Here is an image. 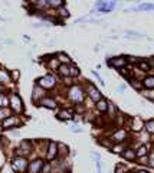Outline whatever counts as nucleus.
<instances>
[{
    "instance_id": "6e6552de",
    "label": "nucleus",
    "mask_w": 154,
    "mask_h": 173,
    "mask_svg": "<svg viewBox=\"0 0 154 173\" xmlns=\"http://www.w3.org/2000/svg\"><path fill=\"white\" fill-rule=\"evenodd\" d=\"M125 137H127V133L124 131V130H120V131H117L115 134H114L111 140L115 141V143H121L122 140H125Z\"/></svg>"
},
{
    "instance_id": "a211bd4d",
    "label": "nucleus",
    "mask_w": 154,
    "mask_h": 173,
    "mask_svg": "<svg viewBox=\"0 0 154 173\" xmlns=\"http://www.w3.org/2000/svg\"><path fill=\"white\" fill-rule=\"evenodd\" d=\"M58 117H59L61 120H69V118H71V113H69V111H61V113L58 114Z\"/></svg>"
},
{
    "instance_id": "f3484780",
    "label": "nucleus",
    "mask_w": 154,
    "mask_h": 173,
    "mask_svg": "<svg viewBox=\"0 0 154 173\" xmlns=\"http://www.w3.org/2000/svg\"><path fill=\"white\" fill-rule=\"evenodd\" d=\"M107 108H108V104H107L105 99H99L98 101V110H101V111H107Z\"/></svg>"
},
{
    "instance_id": "2f4dec72",
    "label": "nucleus",
    "mask_w": 154,
    "mask_h": 173,
    "mask_svg": "<svg viewBox=\"0 0 154 173\" xmlns=\"http://www.w3.org/2000/svg\"><path fill=\"white\" fill-rule=\"evenodd\" d=\"M146 95L147 97H150V98H154V92H147Z\"/></svg>"
},
{
    "instance_id": "423d86ee",
    "label": "nucleus",
    "mask_w": 154,
    "mask_h": 173,
    "mask_svg": "<svg viewBox=\"0 0 154 173\" xmlns=\"http://www.w3.org/2000/svg\"><path fill=\"white\" fill-rule=\"evenodd\" d=\"M88 92H89V95H91V98L94 99V101H99V99H101V92H99L94 85H89Z\"/></svg>"
},
{
    "instance_id": "2eb2a0df",
    "label": "nucleus",
    "mask_w": 154,
    "mask_h": 173,
    "mask_svg": "<svg viewBox=\"0 0 154 173\" xmlns=\"http://www.w3.org/2000/svg\"><path fill=\"white\" fill-rule=\"evenodd\" d=\"M144 87L154 88V76H147L146 79H144Z\"/></svg>"
},
{
    "instance_id": "ddd939ff",
    "label": "nucleus",
    "mask_w": 154,
    "mask_h": 173,
    "mask_svg": "<svg viewBox=\"0 0 154 173\" xmlns=\"http://www.w3.org/2000/svg\"><path fill=\"white\" fill-rule=\"evenodd\" d=\"M43 95V88L42 87H39V85H36L35 87V90H33V98H39V97H42Z\"/></svg>"
},
{
    "instance_id": "bb28decb",
    "label": "nucleus",
    "mask_w": 154,
    "mask_h": 173,
    "mask_svg": "<svg viewBox=\"0 0 154 173\" xmlns=\"http://www.w3.org/2000/svg\"><path fill=\"white\" fill-rule=\"evenodd\" d=\"M49 66H50V68H56V66H59V62H58L56 59H52V61L49 62Z\"/></svg>"
},
{
    "instance_id": "f8f14e48",
    "label": "nucleus",
    "mask_w": 154,
    "mask_h": 173,
    "mask_svg": "<svg viewBox=\"0 0 154 173\" xmlns=\"http://www.w3.org/2000/svg\"><path fill=\"white\" fill-rule=\"evenodd\" d=\"M122 156H124V159H127V160H133V159H135V151L128 148V150H125V151L122 153Z\"/></svg>"
},
{
    "instance_id": "6ab92c4d",
    "label": "nucleus",
    "mask_w": 154,
    "mask_h": 173,
    "mask_svg": "<svg viewBox=\"0 0 154 173\" xmlns=\"http://www.w3.org/2000/svg\"><path fill=\"white\" fill-rule=\"evenodd\" d=\"M10 117V111L7 108H0V118H7Z\"/></svg>"
},
{
    "instance_id": "b1692460",
    "label": "nucleus",
    "mask_w": 154,
    "mask_h": 173,
    "mask_svg": "<svg viewBox=\"0 0 154 173\" xmlns=\"http://www.w3.org/2000/svg\"><path fill=\"white\" fill-rule=\"evenodd\" d=\"M69 72H71V75L75 76V75H79V69H78L76 66H71V68H69Z\"/></svg>"
},
{
    "instance_id": "c85d7f7f",
    "label": "nucleus",
    "mask_w": 154,
    "mask_h": 173,
    "mask_svg": "<svg viewBox=\"0 0 154 173\" xmlns=\"http://www.w3.org/2000/svg\"><path fill=\"white\" fill-rule=\"evenodd\" d=\"M48 4H50V6H62V1H49Z\"/></svg>"
},
{
    "instance_id": "f257e3e1",
    "label": "nucleus",
    "mask_w": 154,
    "mask_h": 173,
    "mask_svg": "<svg viewBox=\"0 0 154 173\" xmlns=\"http://www.w3.org/2000/svg\"><path fill=\"white\" fill-rule=\"evenodd\" d=\"M55 82H56V79H55L53 75H46V76H43L38 81V85L42 88H52L55 85Z\"/></svg>"
},
{
    "instance_id": "a878e982",
    "label": "nucleus",
    "mask_w": 154,
    "mask_h": 173,
    "mask_svg": "<svg viewBox=\"0 0 154 173\" xmlns=\"http://www.w3.org/2000/svg\"><path fill=\"white\" fill-rule=\"evenodd\" d=\"M6 81H7V75L3 71H0V82H6Z\"/></svg>"
},
{
    "instance_id": "473e14b6",
    "label": "nucleus",
    "mask_w": 154,
    "mask_h": 173,
    "mask_svg": "<svg viewBox=\"0 0 154 173\" xmlns=\"http://www.w3.org/2000/svg\"><path fill=\"white\" fill-rule=\"evenodd\" d=\"M138 173H148V172H146V170H141V172H138Z\"/></svg>"
},
{
    "instance_id": "412c9836",
    "label": "nucleus",
    "mask_w": 154,
    "mask_h": 173,
    "mask_svg": "<svg viewBox=\"0 0 154 173\" xmlns=\"http://www.w3.org/2000/svg\"><path fill=\"white\" fill-rule=\"evenodd\" d=\"M58 58H59V61H61V62H66V64H69V62H71V59H69L68 55H65V53H59Z\"/></svg>"
},
{
    "instance_id": "5701e85b",
    "label": "nucleus",
    "mask_w": 154,
    "mask_h": 173,
    "mask_svg": "<svg viewBox=\"0 0 154 173\" xmlns=\"http://www.w3.org/2000/svg\"><path fill=\"white\" fill-rule=\"evenodd\" d=\"M146 128L150 133H154V121H148V123L146 124Z\"/></svg>"
},
{
    "instance_id": "20e7f679",
    "label": "nucleus",
    "mask_w": 154,
    "mask_h": 173,
    "mask_svg": "<svg viewBox=\"0 0 154 173\" xmlns=\"http://www.w3.org/2000/svg\"><path fill=\"white\" fill-rule=\"evenodd\" d=\"M26 167H27V162H26V159L23 157H17L15 159V162H13V169L15 170H20V172H24L26 170Z\"/></svg>"
},
{
    "instance_id": "4468645a",
    "label": "nucleus",
    "mask_w": 154,
    "mask_h": 173,
    "mask_svg": "<svg viewBox=\"0 0 154 173\" xmlns=\"http://www.w3.org/2000/svg\"><path fill=\"white\" fill-rule=\"evenodd\" d=\"M15 123H17L16 117H10L7 120H4V123H3V128H9L10 125H13Z\"/></svg>"
},
{
    "instance_id": "cd10ccee",
    "label": "nucleus",
    "mask_w": 154,
    "mask_h": 173,
    "mask_svg": "<svg viewBox=\"0 0 154 173\" xmlns=\"http://www.w3.org/2000/svg\"><path fill=\"white\" fill-rule=\"evenodd\" d=\"M49 170H50V166H49V163H46L45 166H42V173H48Z\"/></svg>"
},
{
    "instance_id": "aec40b11",
    "label": "nucleus",
    "mask_w": 154,
    "mask_h": 173,
    "mask_svg": "<svg viewBox=\"0 0 154 173\" xmlns=\"http://www.w3.org/2000/svg\"><path fill=\"white\" fill-rule=\"evenodd\" d=\"M146 154H147V147H146V146H141V147L138 148V151L135 153V156H138V157L146 156Z\"/></svg>"
},
{
    "instance_id": "1a4fd4ad",
    "label": "nucleus",
    "mask_w": 154,
    "mask_h": 173,
    "mask_svg": "<svg viewBox=\"0 0 154 173\" xmlns=\"http://www.w3.org/2000/svg\"><path fill=\"white\" fill-rule=\"evenodd\" d=\"M56 153H58V144H56V143H53V141H50V143H49L48 159H49V160H50V159H53Z\"/></svg>"
},
{
    "instance_id": "4be33fe9",
    "label": "nucleus",
    "mask_w": 154,
    "mask_h": 173,
    "mask_svg": "<svg viewBox=\"0 0 154 173\" xmlns=\"http://www.w3.org/2000/svg\"><path fill=\"white\" fill-rule=\"evenodd\" d=\"M138 68L143 69V71H148V69H150V65H148L147 62H140V64H138Z\"/></svg>"
},
{
    "instance_id": "9d476101",
    "label": "nucleus",
    "mask_w": 154,
    "mask_h": 173,
    "mask_svg": "<svg viewBox=\"0 0 154 173\" xmlns=\"http://www.w3.org/2000/svg\"><path fill=\"white\" fill-rule=\"evenodd\" d=\"M42 166H43V162H42V160H35L32 165H30V167H29V172L30 173H38Z\"/></svg>"
},
{
    "instance_id": "c756f323",
    "label": "nucleus",
    "mask_w": 154,
    "mask_h": 173,
    "mask_svg": "<svg viewBox=\"0 0 154 173\" xmlns=\"http://www.w3.org/2000/svg\"><path fill=\"white\" fill-rule=\"evenodd\" d=\"M131 84H133V87H135V88H141V84L134 82V81H131Z\"/></svg>"
},
{
    "instance_id": "f03ea898",
    "label": "nucleus",
    "mask_w": 154,
    "mask_h": 173,
    "mask_svg": "<svg viewBox=\"0 0 154 173\" xmlns=\"http://www.w3.org/2000/svg\"><path fill=\"white\" fill-rule=\"evenodd\" d=\"M69 98L73 99L75 102H81L82 99H84V94H82L81 88H78V87H72L71 91H69Z\"/></svg>"
},
{
    "instance_id": "39448f33",
    "label": "nucleus",
    "mask_w": 154,
    "mask_h": 173,
    "mask_svg": "<svg viewBox=\"0 0 154 173\" xmlns=\"http://www.w3.org/2000/svg\"><path fill=\"white\" fill-rule=\"evenodd\" d=\"M114 6H115V3L114 1H108V3H105V1H98L97 3V7L102 12V13H108V12H111L114 9Z\"/></svg>"
},
{
    "instance_id": "7c9ffc66",
    "label": "nucleus",
    "mask_w": 154,
    "mask_h": 173,
    "mask_svg": "<svg viewBox=\"0 0 154 173\" xmlns=\"http://www.w3.org/2000/svg\"><path fill=\"white\" fill-rule=\"evenodd\" d=\"M150 165H151V166L154 167V153L151 154V157H150Z\"/></svg>"
},
{
    "instance_id": "9b49d317",
    "label": "nucleus",
    "mask_w": 154,
    "mask_h": 173,
    "mask_svg": "<svg viewBox=\"0 0 154 173\" xmlns=\"http://www.w3.org/2000/svg\"><path fill=\"white\" fill-rule=\"evenodd\" d=\"M42 105H45V107H48V108H55V107H56V102H55L53 99L43 98V99H42Z\"/></svg>"
},
{
    "instance_id": "393cba45",
    "label": "nucleus",
    "mask_w": 154,
    "mask_h": 173,
    "mask_svg": "<svg viewBox=\"0 0 154 173\" xmlns=\"http://www.w3.org/2000/svg\"><path fill=\"white\" fill-rule=\"evenodd\" d=\"M7 102H9V99L6 98L4 95H0V107H4Z\"/></svg>"
},
{
    "instance_id": "7ed1b4c3",
    "label": "nucleus",
    "mask_w": 154,
    "mask_h": 173,
    "mask_svg": "<svg viewBox=\"0 0 154 173\" xmlns=\"http://www.w3.org/2000/svg\"><path fill=\"white\" fill-rule=\"evenodd\" d=\"M10 104H12V108L15 110V111H22V99L20 97L17 95V94H12V97H10Z\"/></svg>"
},
{
    "instance_id": "0eeeda50",
    "label": "nucleus",
    "mask_w": 154,
    "mask_h": 173,
    "mask_svg": "<svg viewBox=\"0 0 154 173\" xmlns=\"http://www.w3.org/2000/svg\"><path fill=\"white\" fill-rule=\"evenodd\" d=\"M108 64H110V65H113L114 68H118V69H121V68H124V65L127 64V61H125L124 58H117V59H113V61H110Z\"/></svg>"
},
{
    "instance_id": "dca6fc26",
    "label": "nucleus",
    "mask_w": 154,
    "mask_h": 173,
    "mask_svg": "<svg viewBox=\"0 0 154 173\" xmlns=\"http://www.w3.org/2000/svg\"><path fill=\"white\" fill-rule=\"evenodd\" d=\"M59 74L61 75H64V76H68V75H71V72H69V66H66V65H61L59 66Z\"/></svg>"
}]
</instances>
